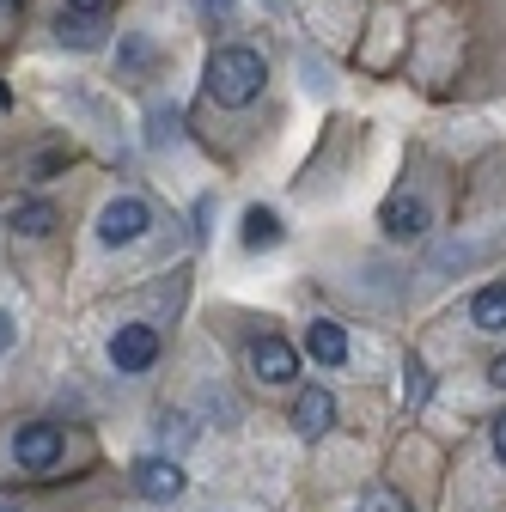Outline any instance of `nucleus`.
Wrapping results in <instances>:
<instances>
[{
    "mask_svg": "<svg viewBox=\"0 0 506 512\" xmlns=\"http://www.w3.org/2000/svg\"><path fill=\"white\" fill-rule=\"evenodd\" d=\"M427 391H433V372H427L421 360H409V366H403V403H409V409H421V403H427Z\"/></svg>",
    "mask_w": 506,
    "mask_h": 512,
    "instance_id": "obj_16",
    "label": "nucleus"
},
{
    "mask_svg": "<svg viewBox=\"0 0 506 512\" xmlns=\"http://www.w3.org/2000/svg\"><path fill=\"white\" fill-rule=\"evenodd\" d=\"M470 330L506 336V281H488V287L470 293Z\"/></svg>",
    "mask_w": 506,
    "mask_h": 512,
    "instance_id": "obj_10",
    "label": "nucleus"
},
{
    "mask_svg": "<svg viewBox=\"0 0 506 512\" xmlns=\"http://www.w3.org/2000/svg\"><path fill=\"white\" fill-rule=\"evenodd\" d=\"M55 37L74 43V49H98V43H104L98 19H80V13H61V19H55Z\"/></svg>",
    "mask_w": 506,
    "mask_h": 512,
    "instance_id": "obj_14",
    "label": "nucleus"
},
{
    "mask_svg": "<svg viewBox=\"0 0 506 512\" xmlns=\"http://www.w3.org/2000/svg\"><path fill=\"white\" fill-rule=\"evenodd\" d=\"M183 488H189V476H183L177 458H159V452H153V458L135 464V494H141V500H159V506H165V500H177Z\"/></svg>",
    "mask_w": 506,
    "mask_h": 512,
    "instance_id": "obj_6",
    "label": "nucleus"
},
{
    "mask_svg": "<svg viewBox=\"0 0 506 512\" xmlns=\"http://www.w3.org/2000/svg\"><path fill=\"white\" fill-rule=\"evenodd\" d=\"M354 512H409V500L403 494H391V488H372V494H360V506Z\"/></svg>",
    "mask_w": 506,
    "mask_h": 512,
    "instance_id": "obj_18",
    "label": "nucleus"
},
{
    "mask_svg": "<svg viewBox=\"0 0 506 512\" xmlns=\"http://www.w3.org/2000/svg\"><path fill=\"white\" fill-rule=\"evenodd\" d=\"M61 458H68V433H61L55 421H25V427L13 433V464H19L25 476H55Z\"/></svg>",
    "mask_w": 506,
    "mask_h": 512,
    "instance_id": "obj_2",
    "label": "nucleus"
},
{
    "mask_svg": "<svg viewBox=\"0 0 506 512\" xmlns=\"http://www.w3.org/2000/svg\"><path fill=\"white\" fill-rule=\"evenodd\" d=\"M7 226H13L19 238H43V232L55 226V202H13V208H7Z\"/></svg>",
    "mask_w": 506,
    "mask_h": 512,
    "instance_id": "obj_13",
    "label": "nucleus"
},
{
    "mask_svg": "<svg viewBox=\"0 0 506 512\" xmlns=\"http://www.w3.org/2000/svg\"><path fill=\"white\" fill-rule=\"evenodd\" d=\"M19 13V0H0V19H13Z\"/></svg>",
    "mask_w": 506,
    "mask_h": 512,
    "instance_id": "obj_23",
    "label": "nucleus"
},
{
    "mask_svg": "<svg viewBox=\"0 0 506 512\" xmlns=\"http://www.w3.org/2000/svg\"><path fill=\"white\" fill-rule=\"evenodd\" d=\"M153 232V202L147 196H116L98 208V244L104 250H129Z\"/></svg>",
    "mask_w": 506,
    "mask_h": 512,
    "instance_id": "obj_3",
    "label": "nucleus"
},
{
    "mask_svg": "<svg viewBox=\"0 0 506 512\" xmlns=\"http://www.w3.org/2000/svg\"><path fill=\"white\" fill-rule=\"evenodd\" d=\"M385 238L391 244H415V238H427V226H433V202L421 196V189H397V196L385 202Z\"/></svg>",
    "mask_w": 506,
    "mask_h": 512,
    "instance_id": "obj_5",
    "label": "nucleus"
},
{
    "mask_svg": "<svg viewBox=\"0 0 506 512\" xmlns=\"http://www.w3.org/2000/svg\"><path fill=\"white\" fill-rule=\"evenodd\" d=\"M104 354H110V366H116L122 378H141V372H153V366H159V354H165V336H159L153 324H116Z\"/></svg>",
    "mask_w": 506,
    "mask_h": 512,
    "instance_id": "obj_4",
    "label": "nucleus"
},
{
    "mask_svg": "<svg viewBox=\"0 0 506 512\" xmlns=\"http://www.w3.org/2000/svg\"><path fill=\"white\" fill-rule=\"evenodd\" d=\"M263 80H269V61L250 49V43H226L208 55V74H202V92L220 104V110H244L263 98Z\"/></svg>",
    "mask_w": 506,
    "mask_h": 512,
    "instance_id": "obj_1",
    "label": "nucleus"
},
{
    "mask_svg": "<svg viewBox=\"0 0 506 512\" xmlns=\"http://www.w3.org/2000/svg\"><path fill=\"white\" fill-rule=\"evenodd\" d=\"M13 342H19V324H13V311H7V305H0V360H7V354H13Z\"/></svg>",
    "mask_w": 506,
    "mask_h": 512,
    "instance_id": "obj_20",
    "label": "nucleus"
},
{
    "mask_svg": "<svg viewBox=\"0 0 506 512\" xmlns=\"http://www.w3.org/2000/svg\"><path fill=\"white\" fill-rule=\"evenodd\" d=\"M488 384H494V391H506V354H494V366H488Z\"/></svg>",
    "mask_w": 506,
    "mask_h": 512,
    "instance_id": "obj_21",
    "label": "nucleus"
},
{
    "mask_svg": "<svg viewBox=\"0 0 506 512\" xmlns=\"http://www.w3.org/2000/svg\"><path fill=\"white\" fill-rule=\"evenodd\" d=\"M177 141V104H153L147 116V147H171Z\"/></svg>",
    "mask_w": 506,
    "mask_h": 512,
    "instance_id": "obj_15",
    "label": "nucleus"
},
{
    "mask_svg": "<svg viewBox=\"0 0 506 512\" xmlns=\"http://www.w3.org/2000/svg\"><path fill=\"white\" fill-rule=\"evenodd\" d=\"M153 55H159V49H153L147 37H129V43H122V49H116V61H122V68H129V74H141V68H153Z\"/></svg>",
    "mask_w": 506,
    "mask_h": 512,
    "instance_id": "obj_17",
    "label": "nucleus"
},
{
    "mask_svg": "<svg viewBox=\"0 0 506 512\" xmlns=\"http://www.w3.org/2000/svg\"><path fill=\"white\" fill-rule=\"evenodd\" d=\"M330 421H336V397L324 391V384H311V391H299V403H293V433L318 439V433H330Z\"/></svg>",
    "mask_w": 506,
    "mask_h": 512,
    "instance_id": "obj_8",
    "label": "nucleus"
},
{
    "mask_svg": "<svg viewBox=\"0 0 506 512\" xmlns=\"http://www.w3.org/2000/svg\"><path fill=\"white\" fill-rule=\"evenodd\" d=\"M305 348H311L318 366H342L348 360V330L330 324V317H311V324H305Z\"/></svg>",
    "mask_w": 506,
    "mask_h": 512,
    "instance_id": "obj_11",
    "label": "nucleus"
},
{
    "mask_svg": "<svg viewBox=\"0 0 506 512\" xmlns=\"http://www.w3.org/2000/svg\"><path fill=\"white\" fill-rule=\"evenodd\" d=\"M250 372H257L263 384H293V378H299V354H293V342H281V336H257V342H250Z\"/></svg>",
    "mask_w": 506,
    "mask_h": 512,
    "instance_id": "obj_7",
    "label": "nucleus"
},
{
    "mask_svg": "<svg viewBox=\"0 0 506 512\" xmlns=\"http://www.w3.org/2000/svg\"><path fill=\"white\" fill-rule=\"evenodd\" d=\"M488 439H494V458H500V464H506V415H500V421H494V433H488Z\"/></svg>",
    "mask_w": 506,
    "mask_h": 512,
    "instance_id": "obj_22",
    "label": "nucleus"
},
{
    "mask_svg": "<svg viewBox=\"0 0 506 512\" xmlns=\"http://www.w3.org/2000/svg\"><path fill=\"white\" fill-rule=\"evenodd\" d=\"M116 0H61V13H80V19H104Z\"/></svg>",
    "mask_w": 506,
    "mask_h": 512,
    "instance_id": "obj_19",
    "label": "nucleus"
},
{
    "mask_svg": "<svg viewBox=\"0 0 506 512\" xmlns=\"http://www.w3.org/2000/svg\"><path fill=\"white\" fill-rule=\"evenodd\" d=\"M238 238H244V250H275L281 238H287V226H281V214L275 208H244V226H238Z\"/></svg>",
    "mask_w": 506,
    "mask_h": 512,
    "instance_id": "obj_12",
    "label": "nucleus"
},
{
    "mask_svg": "<svg viewBox=\"0 0 506 512\" xmlns=\"http://www.w3.org/2000/svg\"><path fill=\"white\" fill-rule=\"evenodd\" d=\"M500 250V238H446L433 250V275H452V269H470V263H482V256H494Z\"/></svg>",
    "mask_w": 506,
    "mask_h": 512,
    "instance_id": "obj_9",
    "label": "nucleus"
}]
</instances>
